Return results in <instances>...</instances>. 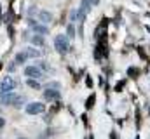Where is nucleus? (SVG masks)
I'll return each instance as SVG.
<instances>
[{
    "mask_svg": "<svg viewBox=\"0 0 150 139\" xmlns=\"http://www.w3.org/2000/svg\"><path fill=\"white\" fill-rule=\"evenodd\" d=\"M67 33H68L70 38H74V37H75V26H74V25H68V26H67Z\"/></svg>",
    "mask_w": 150,
    "mask_h": 139,
    "instance_id": "obj_16",
    "label": "nucleus"
},
{
    "mask_svg": "<svg viewBox=\"0 0 150 139\" xmlns=\"http://www.w3.org/2000/svg\"><path fill=\"white\" fill-rule=\"evenodd\" d=\"M105 54H107V49H105V45H103V42H101V44H98L96 49H94V58H96V59H101Z\"/></svg>",
    "mask_w": 150,
    "mask_h": 139,
    "instance_id": "obj_8",
    "label": "nucleus"
},
{
    "mask_svg": "<svg viewBox=\"0 0 150 139\" xmlns=\"http://www.w3.org/2000/svg\"><path fill=\"white\" fill-rule=\"evenodd\" d=\"M93 101H94V96H91V99L87 101V108H91V104H93Z\"/></svg>",
    "mask_w": 150,
    "mask_h": 139,
    "instance_id": "obj_19",
    "label": "nucleus"
},
{
    "mask_svg": "<svg viewBox=\"0 0 150 139\" xmlns=\"http://www.w3.org/2000/svg\"><path fill=\"white\" fill-rule=\"evenodd\" d=\"M19 139H25V138H19Z\"/></svg>",
    "mask_w": 150,
    "mask_h": 139,
    "instance_id": "obj_22",
    "label": "nucleus"
},
{
    "mask_svg": "<svg viewBox=\"0 0 150 139\" xmlns=\"http://www.w3.org/2000/svg\"><path fill=\"white\" fill-rule=\"evenodd\" d=\"M33 32H35V35H40V37H44V35H47V28L44 26V25H35L33 26Z\"/></svg>",
    "mask_w": 150,
    "mask_h": 139,
    "instance_id": "obj_11",
    "label": "nucleus"
},
{
    "mask_svg": "<svg viewBox=\"0 0 150 139\" xmlns=\"http://www.w3.org/2000/svg\"><path fill=\"white\" fill-rule=\"evenodd\" d=\"M25 75L28 78H33V80H38L42 77V71L38 70V66H26L25 68Z\"/></svg>",
    "mask_w": 150,
    "mask_h": 139,
    "instance_id": "obj_5",
    "label": "nucleus"
},
{
    "mask_svg": "<svg viewBox=\"0 0 150 139\" xmlns=\"http://www.w3.org/2000/svg\"><path fill=\"white\" fill-rule=\"evenodd\" d=\"M32 44L37 45V47H44V44H45V42H44V37H40V35H33V37H32Z\"/></svg>",
    "mask_w": 150,
    "mask_h": 139,
    "instance_id": "obj_13",
    "label": "nucleus"
},
{
    "mask_svg": "<svg viewBox=\"0 0 150 139\" xmlns=\"http://www.w3.org/2000/svg\"><path fill=\"white\" fill-rule=\"evenodd\" d=\"M25 111L28 115H40V113L45 111V106H44V103H30V104H26Z\"/></svg>",
    "mask_w": 150,
    "mask_h": 139,
    "instance_id": "obj_4",
    "label": "nucleus"
},
{
    "mask_svg": "<svg viewBox=\"0 0 150 139\" xmlns=\"http://www.w3.org/2000/svg\"><path fill=\"white\" fill-rule=\"evenodd\" d=\"M54 49L59 52V54H67L68 49H70V42L65 35H56L54 37Z\"/></svg>",
    "mask_w": 150,
    "mask_h": 139,
    "instance_id": "obj_1",
    "label": "nucleus"
},
{
    "mask_svg": "<svg viewBox=\"0 0 150 139\" xmlns=\"http://www.w3.org/2000/svg\"><path fill=\"white\" fill-rule=\"evenodd\" d=\"M89 4H91V5H98V4H100V0H89Z\"/></svg>",
    "mask_w": 150,
    "mask_h": 139,
    "instance_id": "obj_20",
    "label": "nucleus"
},
{
    "mask_svg": "<svg viewBox=\"0 0 150 139\" xmlns=\"http://www.w3.org/2000/svg\"><path fill=\"white\" fill-rule=\"evenodd\" d=\"M47 89L58 91V89H59V82H49V84H47Z\"/></svg>",
    "mask_w": 150,
    "mask_h": 139,
    "instance_id": "obj_17",
    "label": "nucleus"
},
{
    "mask_svg": "<svg viewBox=\"0 0 150 139\" xmlns=\"http://www.w3.org/2000/svg\"><path fill=\"white\" fill-rule=\"evenodd\" d=\"M16 99H18V96H16V94H12V92H9V94L0 92V104H12V106H14Z\"/></svg>",
    "mask_w": 150,
    "mask_h": 139,
    "instance_id": "obj_6",
    "label": "nucleus"
},
{
    "mask_svg": "<svg viewBox=\"0 0 150 139\" xmlns=\"http://www.w3.org/2000/svg\"><path fill=\"white\" fill-rule=\"evenodd\" d=\"M26 59H28V58H26V54H25V52H19V54H16L14 63H16V65H25V63H26Z\"/></svg>",
    "mask_w": 150,
    "mask_h": 139,
    "instance_id": "obj_12",
    "label": "nucleus"
},
{
    "mask_svg": "<svg viewBox=\"0 0 150 139\" xmlns=\"http://www.w3.org/2000/svg\"><path fill=\"white\" fill-rule=\"evenodd\" d=\"M28 87H32V89H40V84H38V80H33V78H28Z\"/></svg>",
    "mask_w": 150,
    "mask_h": 139,
    "instance_id": "obj_15",
    "label": "nucleus"
},
{
    "mask_svg": "<svg viewBox=\"0 0 150 139\" xmlns=\"http://www.w3.org/2000/svg\"><path fill=\"white\" fill-rule=\"evenodd\" d=\"M38 19H40L42 23H51V21H52V14H51L49 11H40V12H38Z\"/></svg>",
    "mask_w": 150,
    "mask_h": 139,
    "instance_id": "obj_9",
    "label": "nucleus"
},
{
    "mask_svg": "<svg viewBox=\"0 0 150 139\" xmlns=\"http://www.w3.org/2000/svg\"><path fill=\"white\" fill-rule=\"evenodd\" d=\"M91 7H93V5L89 4V0H82V2H80V7H79V11H77V19H79L80 23L86 21V18H87Z\"/></svg>",
    "mask_w": 150,
    "mask_h": 139,
    "instance_id": "obj_2",
    "label": "nucleus"
},
{
    "mask_svg": "<svg viewBox=\"0 0 150 139\" xmlns=\"http://www.w3.org/2000/svg\"><path fill=\"white\" fill-rule=\"evenodd\" d=\"M25 54H26V58H40V51L38 49H33V47H26L25 49Z\"/></svg>",
    "mask_w": 150,
    "mask_h": 139,
    "instance_id": "obj_10",
    "label": "nucleus"
},
{
    "mask_svg": "<svg viewBox=\"0 0 150 139\" xmlns=\"http://www.w3.org/2000/svg\"><path fill=\"white\" fill-rule=\"evenodd\" d=\"M18 85V82L12 78V77H5L2 82H0V92H4V94H9V92H12L14 91V87Z\"/></svg>",
    "mask_w": 150,
    "mask_h": 139,
    "instance_id": "obj_3",
    "label": "nucleus"
},
{
    "mask_svg": "<svg viewBox=\"0 0 150 139\" xmlns=\"http://www.w3.org/2000/svg\"><path fill=\"white\" fill-rule=\"evenodd\" d=\"M70 19H72V21H75V19H77V11H72V14H70Z\"/></svg>",
    "mask_w": 150,
    "mask_h": 139,
    "instance_id": "obj_18",
    "label": "nucleus"
},
{
    "mask_svg": "<svg viewBox=\"0 0 150 139\" xmlns=\"http://www.w3.org/2000/svg\"><path fill=\"white\" fill-rule=\"evenodd\" d=\"M44 98H45V101H58V99H59V91L45 89V91H44Z\"/></svg>",
    "mask_w": 150,
    "mask_h": 139,
    "instance_id": "obj_7",
    "label": "nucleus"
},
{
    "mask_svg": "<svg viewBox=\"0 0 150 139\" xmlns=\"http://www.w3.org/2000/svg\"><path fill=\"white\" fill-rule=\"evenodd\" d=\"M4 125H5V120H4V118H0V129H2Z\"/></svg>",
    "mask_w": 150,
    "mask_h": 139,
    "instance_id": "obj_21",
    "label": "nucleus"
},
{
    "mask_svg": "<svg viewBox=\"0 0 150 139\" xmlns=\"http://www.w3.org/2000/svg\"><path fill=\"white\" fill-rule=\"evenodd\" d=\"M105 32H107V28H105V23H101V25H100V26L94 30V37H96V38H101V37L105 35Z\"/></svg>",
    "mask_w": 150,
    "mask_h": 139,
    "instance_id": "obj_14",
    "label": "nucleus"
}]
</instances>
